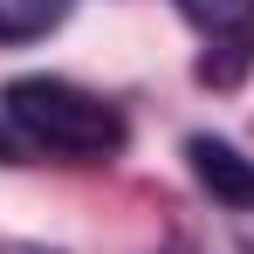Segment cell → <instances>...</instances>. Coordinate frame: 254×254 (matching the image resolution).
Listing matches in <instances>:
<instances>
[{
    "instance_id": "obj_1",
    "label": "cell",
    "mask_w": 254,
    "mask_h": 254,
    "mask_svg": "<svg viewBox=\"0 0 254 254\" xmlns=\"http://www.w3.org/2000/svg\"><path fill=\"white\" fill-rule=\"evenodd\" d=\"M0 110H7V124H14L21 144L55 151V158H76V165L117 158L124 137H130L117 103H103L83 83H62V76H21V83H7Z\"/></svg>"
},
{
    "instance_id": "obj_5",
    "label": "cell",
    "mask_w": 254,
    "mask_h": 254,
    "mask_svg": "<svg viewBox=\"0 0 254 254\" xmlns=\"http://www.w3.org/2000/svg\"><path fill=\"white\" fill-rule=\"evenodd\" d=\"M0 254H55V248H35V241H7Z\"/></svg>"
},
{
    "instance_id": "obj_2",
    "label": "cell",
    "mask_w": 254,
    "mask_h": 254,
    "mask_svg": "<svg viewBox=\"0 0 254 254\" xmlns=\"http://www.w3.org/2000/svg\"><path fill=\"white\" fill-rule=\"evenodd\" d=\"M186 158H192V179L206 186L220 206H254V158L248 151H234L227 137H192Z\"/></svg>"
},
{
    "instance_id": "obj_6",
    "label": "cell",
    "mask_w": 254,
    "mask_h": 254,
    "mask_svg": "<svg viewBox=\"0 0 254 254\" xmlns=\"http://www.w3.org/2000/svg\"><path fill=\"white\" fill-rule=\"evenodd\" d=\"M7 158H14V144H7V130H0V165H7Z\"/></svg>"
},
{
    "instance_id": "obj_4",
    "label": "cell",
    "mask_w": 254,
    "mask_h": 254,
    "mask_svg": "<svg viewBox=\"0 0 254 254\" xmlns=\"http://www.w3.org/2000/svg\"><path fill=\"white\" fill-rule=\"evenodd\" d=\"M69 7L76 0H0V42H42L69 21Z\"/></svg>"
},
{
    "instance_id": "obj_3",
    "label": "cell",
    "mask_w": 254,
    "mask_h": 254,
    "mask_svg": "<svg viewBox=\"0 0 254 254\" xmlns=\"http://www.w3.org/2000/svg\"><path fill=\"white\" fill-rule=\"evenodd\" d=\"M172 7L213 42H248L254 35V0H172Z\"/></svg>"
}]
</instances>
